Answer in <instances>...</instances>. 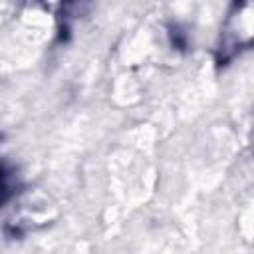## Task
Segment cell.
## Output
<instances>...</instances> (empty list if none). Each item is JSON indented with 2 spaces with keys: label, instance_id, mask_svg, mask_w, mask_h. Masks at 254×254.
<instances>
[{
  "label": "cell",
  "instance_id": "1",
  "mask_svg": "<svg viewBox=\"0 0 254 254\" xmlns=\"http://www.w3.org/2000/svg\"><path fill=\"white\" fill-rule=\"evenodd\" d=\"M4 177H2V169H0V200H2V192H4Z\"/></svg>",
  "mask_w": 254,
  "mask_h": 254
}]
</instances>
